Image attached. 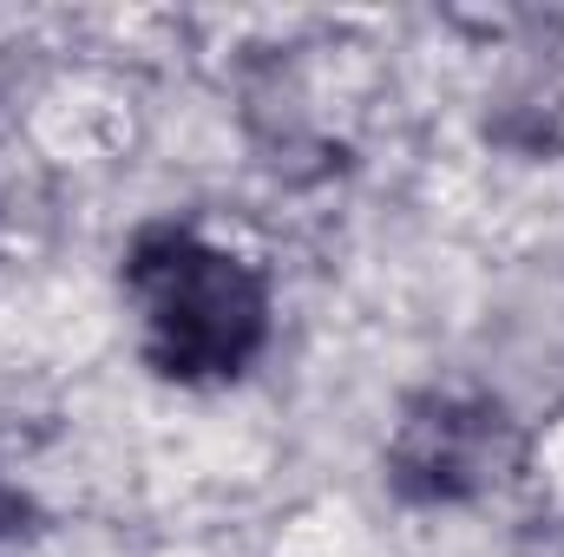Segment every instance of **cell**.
I'll list each match as a JSON object with an SVG mask.
<instances>
[{
  "instance_id": "6da1fadb",
  "label": "cell",
  "mask_w": 564,
  "mask_h": 557,
  "mask_svg": "<svg viewBox=\"0 0 564 557\" xmlns=\"http://www.w3.org/2000/svg\"><path fill=\"white\" fill-rule=\"evenodd\" d=\"M126 295L139 308V354L171 387H224L257 368L276 328L270 276L197 237L191 223H151L126 250Z\"/></svg>"
},
{
  "instance_id": "7a4b0ae2",
  "label": "cell",
  "mask_w": 564,
  "mask_h": 557,
  "mask_svg": "<svg viewBox=\"0 0 564 557\" xmlns=\"http://www.w3.org/2000/svg\"><path fill=\"white\" fill-rule=\"evenodd\" d=\"M525 466V426L499 394L421 387L401 401L381 446V485L408 512H453L506 492Z\"/></svg>"
},
{
  "instance_id": "3957f363",
  "label": "cell",
  "mask_w": 564,
  "mask_h": 557,
  "mask_svg": "<svg viewBox=\"0 0 564 557\" xmlns=\"http://www.w3.org/2000/svg\"><path fill=\"white\" fill-rule=\"evenodd\" d=\"M26 525H33V499H26L20 485H7V479H0V545H7V538H20Z\"/></svg>"
}]
</instances>
